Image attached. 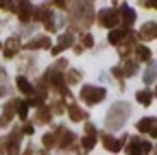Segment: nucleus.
<instances>
[{
    "instance_id": "nucleus-3",
    "label": "nucleus",
    "mask_w": 157,
    "mask_h": 155,
    "mask_svg": "<svg viewBox=\"0 0 157 155\" xmlns=\"http://www.w3.org/2000/svg\"><path fill=\"white\" fill-rule=\"evenodd\" d=\"M118 22H120V13H118L116 9H103V11H98V24L111 29Z\"/></svg>"
},
{
    "instance_id": "nucleus-24",
    "label": "nucleus",
    "mask_w": 157,
    "mask_h": 155,
    "mask_svg": "<svg viewBox=\"0 0 157 155\" xmlns=\"http://www.w3.org/2000/svg\"><path fill=\"white\" fill-rule=\"evenodd\" d=\"M42 142H44V149H52L57 144V135L55 133H46L44 138H42Z\"/></svg>"
},
{
    "instance_id": "nucleus-6",
    "label": "nucleus",
    "mask_w": 157,
    "mask_h": 155,
    "mask_svg": "<svg viewBox=\"0 0 157 155\" xmlns=\"http://www.w3.org/2000/svg\"><path fill=\"white\" fill-rule=\"evenodd\" d=\"M72 46H74V35H72V33H63V35H59V42H57V46L52 48V55H59L61 50L72 48Z\"/></svg>"
},
{
    "instance_id": "nucleus-17",
    "label": "nucleus",
    "mask_w": 157,
    "mask_h": 155,
    "mask_svg": "<svg viewBox=\"0 0 157 155\" xmlns=\"http://www.w3.org/2000/svg\"><path fill=\"white\" fill-rule=\"evenodd\" d=\"M50 111H48V107L46 105H42L37 109V116H35V122H39V125H46V122H50Z\"/></svg>"
},
{
    "instance_id": "nucleus-12",
    "label": "nucleus",
    "mask_w": 157,
    "mask_h": 155,
    "mask_svg": "<svg viewBox=\"0 0 157 155\" xmlns=\"http://www.w3.org/2000/svg\"><path fill=\"white\" fill-rule=\"evenodd\" d=\"M15 107H17V101H9L5 105V111H2V118H0V125H9V120H13V116H15Z\"/></svg>"
},
{
    "instance_id": "nucleus-20",
    "label": "nucleus",
    "mask_w": 157,
    "mask_h": 155,
    "mask_svg": "<svg viewBox=\"0 0 157 155\" xmlns=\"http://www.w3.org/2000/svg\"><path fill=\"white\" fill-rule=\"evenodd\" d=\"M122 70V76H133V74H137V61H124V68H120Z\"/></svg>"
},
{
    "instance_id": "nucleus-14",
    "label": "nucleus",
    "mask_w": 157,
    "mask_h": 155,
    "mask_svg": "<svg viewBox=\"0 0 157 155\" xmlns=\"http://www.w3.org/2000/svg\"><path fill=\"white\" fill-rule=\"evenodd\" d=\"M140 37H142V40H155V37H157V22L144 24L142 31H140Z\"/></svg>"
},
{
    "instance_id": "nucleus-13",
    "label": "nucleus",
    "mask_w": 157,
    "mask_h": 155,
    "mask_svg": "<svg viewBox=\"0 0 157 155\" xmlns=\"http://www.w3.org/2000/svg\"><path fill=\"white\" fill-rule=\"evenodd\" d=\"M59 146L61 149H76V135L72 131H63L61 140H59Z\"/></svg>"
},
{
    "instance_id": "nucleus-10",
    "label": "nucleus",
    "mask_w": 157,
    "mask_h": 155,
    "mask_svg": "<svg viewBox=\"0 0 157 155\" xmlns=\"http://www.w3.org/2000/svg\"><path fill=\"white\" fill-rule=\"evenodd\" d=\"M129 31H131V29H113V31H109V44L120 46V44L124 42V37L129 35Z\"/></svg>"
},
{
    "instance_id": "nucleus-35",
    "label": "nucleus",
    "mask_w": 157,
    "mask_h": 155,
    "mask_svg": "<svg viewBox=\"0 0 157 155\" xmlns=\"http://www.w3.org/2000/svg\"><path fill=\"white\" fill-rule=\"evenodd\" d=\"M155 96H157V90H155Z\"/></svg>"
},
{
    "instance_id": "nucleus-27",
    "label": "nucleus",
    "mask_w": 157,
    "mask_h": 155,
    "mask_svg": "<svg viewBox=\"0 0 157 155\" xmlns=\"http://www.w3.org/2000/svg\"><path fill=\"white\" fill-rule=\"evenodd\" d=\"M48 109H52L55 114H63V111H66V105H63V101H61V99H57V101L52 103V107H48Z\"/></svg>"
},
{
    "instance_id": "nucleus-26",
    "label": "nucleus",
    "mask_w": 157,
    "mask_h": 155,
    "mask_svg": "<svg viewBox=\"0 0 157 155\" xmlns=\"http://www.w3.org/2000/svg\"><path fill=\"white\" fill-rule=\"evenodd\" d=\"M81 144H83V151H92L94 144H96V138H92V135H85V138L81 140Z\"/></svg>"
},
{
    "instance_id": "nucleus-34",
    "label": "nucleus",
    "mask_w": 157,
    "mask_h": 155,
    "mask_svg": "<svg viewBox=\"0 0 157 155\" xmlns=\"http://www.w3.org/2000/svg\"><path fill=\"white\" fill-rule=\"evenodd\" d=\"M0 50H2V44H0Z\"/></svg>"
},
{
    "instance_id": "nucleus-29",
    "label": "nucleus",
    "mask_w": 157,
    "mask_h": 155,
    "mask_svg": "<svg viewBox=\"0 0 157 155\" xmlns=\"http://www.w3.org/2000/svg\"><path fill=\"white\" fill-rule=\"evenodd\" d=\"M35 131V127L31 125V122H24V127H22V133H26V135H31Z\"/></svg>"
},
{
    "instance_id": "nucleus-31",
    "label": "nucleus",
    "mask_w": 157,
    "mask_h": 155,
    "mask_svg": "<svg viewBox=\"0 0 157 155\" xmlns=\"http://www.w3.org/2000/svg\"><path fill=\"white\" fill-rule=\"evenodd\" d=\"M7 92H9L7 85H0V99H2V96H7Z\"/></svg>"
},
{
    "instance_id": "nucleus-19",
    "label": "nucleus",
    "mask_w": 157,
    "mask_h": 155,
    "mask_svg": "<svg viewBox=\"0 0 157 155\" xmlns=\"http://www.w3.org/2000/svg\"><path fill=\"white\" fill-rule=\"evenodd\" d=\"M135 101L140 103V105H151V101H153V92L151 90H140L135 94Z\"/></svg>"
},
{
    "instance_id": "nucleus-30",
    "label": "nucleus",
    "mask_w": 157,
    "mask_h": 155,
    "mask_svg": "<svg viewBox=\"0 0 157 155\" xmlns=\"http://www.w3.org/2000/svg\"><path fill=\"white\" fill-rule=\"evenodd\" d=\"M140 5L146 9H157V0H153V2H140Z\"/></svg>"
},
{
    "instance_id": "nucleus-23",
    "label": "nucleus",
    "mask_w": 157,
    "mask_h": 155,
    "mask_svg": "<svg viewBox=\"0 0 157 155\" xmlns=\"http://www.w3.org/2000/svg\"><path fill=\"white\" fill-rule=\"evenodd\" d=\"M78 81H81V72H78V70H70L68 72V79H66V85H74Z\"/></svg>"
},
{
    "instance_id": "nucleus-28",
    "label": "nucleus",
    "mask_w": 157,
    "mask_h": 155,
    "mask_svg": "<svg viewBox=\"0 0 157 155\" xmlns=\"http://www.w3.org/2000/svg\"><path fill=\"white\" fill-rule=\"evenodd\" d=\"M111 74H113V79L120 81V87H122V79H124V76H122V70H120V68H113V70H111Z\"/></svg>"
},
{
    "instance_id": "nucleus-21",
    "label": "nucleus",
    "mask_w": 157,
    "mask_h": 155,
    "mask_svg": "<svg viewBox=\"0 0 157 155\" xmlns=\"http://www.w3.org/2000/svg\"><path fill=\"white\" fill-rule=\"evenodd\" d=\"M155 79H157V68H155V66H151V68L144 72V83H146V85H151Z\"/></svg>"
},
{
    "instance_id": "nucleus-33",
    "label": "nucleus",
    "mask_w": 157,
    "mask_h": 155,
    "mask_svg": "<svg viewBox=\"0 0 157 155\" xmlns=\"http://www.w3.org/2000/svg\"><path fill=\"white\" fill-rule=\"evenodd\" d=\"M0 7H5V2H0Z\"/></svg>"
},
{
    "instance_id": "nucleus-18",
    "label": "nucleus",
    "mask_w": 157,
    "mask_h": 155,
    "mask_svg": "<svg viewBox=\"0 0 157 155\" xmlns=\"http://www.w3.org/2000/svg\"><path fill=\"white\" fill-rule=\"evenodd\" d=\"M135 55H137V61H148L151 59V48H146L144 44H137L135 46Z\"/></svg>"
},
{
    "instance_id": "nucleus-22",
    "label": "nucleus",
    "mask_w": 157,
    "mask_h": 155,
    "mask_svg": "<svg viewBox=\"0 0 157 155\" xmlns=\"http://www.w3.org/2000/svg\"><path fill=\"white\" fill-rule=\"evenodd\" d=\"M15 114H17V116H20L22 120H26V116H29V105H26V103H22V101H17Z\"/></svg>"
},
{
    "instance_id": "nucleus-7",
    "label": "nucleus",
    "mask_w": 157,
    "mask_h": 155,
    "mask_svg": "<svg viewBox=\"0 0 157 155\" xmlns=\"http://www.w3.org/2000/svg\"><path fill=\"white\" fill-rule=\"evenodd\" d=\"M15 13H17V17L22 20L24 24L31 20V15H33V5L31 2H17V9H15Z\"/></svg>"
},
{
    "instance_id": "nucleus-32",
    "label": "nucleus",
    "mask_w": 157,
    "mask_h": 155,
    "mask_svg": "<svg viewBox=\"0 0 157 155\" xmlns=\"http://www.w3.org/2000/svg\"><path fill=\"white\" fill-rule=\"evenodd\" d=\"M22 155H35V153H33V149H26V151H24Z\"/></svg>"
},
{
    "instance_id": "nucleus-2",
    "label": "nucleus",
    "mask_w": 157,
    "mask_h": 155,
    "mask_svg": "<svg viewBox=\"0 0 157 155\" xmlns=\"http://www.w3.org/2000/svg\"><path fill=\"white\" fill-rule=\"evenodd\" d=\"M107 90L105 87H96V85H83L81 87V101L87 105H98L101 101H105Z\"/></svg>"
},
{
    "instance_id": "nucleus-1",
    "label": "nucleus",
    "mask_w": 157,
    "mask_h": 155,
    "mask_svg": "<svg viewBox=\"0 0 157 155\" xmlns=\"http://www.w3.org/2000/svg\"><path fill=\"white\" fill-rule=\"evenodd\" d=\"M129 114H131V105L127 101H118L109 107V114H107V118H105V127L107 129H122L127 118H129Z\"/></svg>"
},
{
    "instance_id": "nucleus-5",
    "label": "nucleus",
    "mask_w": 157,
    "mask_h": 155,
    "mask_svg": "<svg viewBox=\"0 0 157 155\" xmlns=\"http://www.w3.org/2000/svg\"><path fill=\"white\" fill-rule=\"evenodd\" d=\"M24 48L26 50H44V48H50V37L48 35H37V37H33L31 42H26Z\"/></svg>"
},
{
    "instance_id": "nucleus-11",
    "label": "nucleus",
    "mask_w": 157,
    "mask_h": 155,
    "mask_svg": "<svg viewBox=\"0 0 157 155\" xmlns=\"http://www.w3.org/2000/svg\"><path fill=\"white\" fill-rule=\"evenodd\" d=\"M66 109H68V116H70V120H74V122H81V120H85V118H87V114H85L81 107H78L76 103L68 105Z\"/></svg>"
},
{
    "instance_id": "nucleus-16",
    "label": "nucleus",
    "mask_w": 157,
    "mask_h": 155,
    "mask_svg": "<svg viewBox=\"0 0 157 155\" xmlns=\"http://www.w3.org/2000/svg\"><path fill=\"white\" fill-rule=\"evenodd\" d=\"M155 118H142V120H137V131L140 133H151L153 127H155Z\"/></svg>"
},
{
    "instance_id": "nucleus-25",
    "label": "nucleus",
    "mask_w": 157,
    "mask_h": 155,
    "mask_svg": "<svg viewBox=\"0 0 157 155\" xmlns=\"http://www.w3.org/2000/svg\"><path fill=\"white\" fill-rule=\"evenodd\" d=\"M94 46V37L90 33H83L81 35V48H92Z\"/></svg>"
},
{
    "instance_id": "nucleus-9",
    "label": "nucleus",
    "mask_w": 157,
    "mask_h": 155,
    "mask_svg": "<svg viewBox=\"0 0 157 155\" xmlns=\"http://www.w3.org/2000/svg\"><path fill=\"white\" fill-rule=\"evenodd\" d=\"M17 50H20V40H17V37H11V40H7V44L2 46L5 59H11V57H15Z\"/></svg>"
},
{
    "instance_id": "nucleus-15",
    "label": "nucleus",
    "mask_w": 157,
    "mask_h": 155,
    "mask_svg": "<svg viewBox=\"0 0 157 155\" xmlns=\"http://www.w3.org/2000/svg\"><path fill=\"white\" fill-rule=\"evenodd\" d=\"M17 87H20V92H22V94H29V96H33L35 94V85L26 79V76H17Z\"/></svg>"
},
{
    "instance_id": "nucleus-4",
    "label": "nucleus",
    "mask_w": 157,
    "mask_h": 155,
    "mask_svg": "<svg viewBox=\"0 0 157 155\" xmlns=\"http://www.w3.org/2000/svg\"><path fill=\"white\" fill-rule=\"evenodd\" d=\"M98 135H101V140H103L105 149H107V151H111V153H118V151L122 149V142H124V140H129L127 135H124L122 140H116L113 135H109V133H105V131H103V133H98Z\"/></svg>"
},
{
    "instance_id": "nucleus-8",
    "label": "nucleus",
    "mask_w": 157,
    "mask_h": 155,
    "mask_svg": "<svg viewBox=\"0 0 157 155\" xmlns=\"http://www.w3.org/2000/svg\"><path fill=\"white\" fill-rule=\"evenodd\" d=\"M120 15H122V24H124V29H131L133 22H135V11H133L129 5H120Z\"/></svg>"
}]
</instances>
